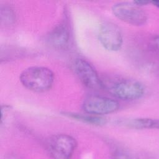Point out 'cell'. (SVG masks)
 I'll use <instances>...</instances> for the list:
<instances>
[{"instance_id":"1","label":"cell","mask_w":159,"mask_h":159,"mask_svg":"<svg viewBox=\"0 0 159 159\" xmlns=\"http://www.w3.org/2000/svg\"><path fill=\"white\" fill-rule=\"evenodd\" d=\"M20 81L27 89L34 92H44L50 89L54 81L53 71L44 66H31L20 75Z\"/></svg>"},{"instance_id":"2","label":"cell","mask_w":159,"mask_h":159,"mask_svg":"<svg viewBox=\"0 0 159 159\" xmlns=\"http://www.w3.org/2000/svg\"><path fill=\"white\" fill-rule=\"evenodd\" d=\"M112 12L119 20L132 25L140 26L147 21V13L134 2L116 3L112 7Z\"/></svg>"},{"instance_id":"3","label":"cell","mask_w":159,"mask_h":159,"mask_svg":"<svg viewBox=\"0 0 159 159\" xmlns=\"http://www.w3.org/2000/svg\"><path fill=\"white\" fill-rule=\"evenodd\" d=\"M110 93L116 98L122 100H135L141 98L145 89L140 82L133 80H122L117 81L109 88Z\"/></svg>"},{"instance_id":"4","label":"cell","mask_w":159,"mask_h":159,"mask_svg":"<svg viewBox=\"0 0 159 159\" xmlns=\"http://www.w3.org/2000/svg\"><path fill=\"white\" fill-rule=\"evenodd\" d=\"M82 107L87 114L101 116L117 111L119 103L117 101L107 97L91 96L83 101Z\"/></svg>"},{"instance_id":"5","label":"cell","mask_w":159,"mask_h":159,"mask_svg":"<svg viewBox=\"0 0 159 159\" xmlns=\"http://www.w3.org/2000/svg\"><path fill=\"white\" fill-rule=\"evenodd\" d=\"M48 147L57 159H71L77 147V142L67 134H57L50 138Z\"/></svg>"},{"instance_id":"6","label":"cell","mask_w":159,"mask_h":159,"mask_svg":"<svg viewBox=\"0 0 159 159\" xmlns=\"http://www.w3.org/2000/svg\"><path fill=\"white\" fill-rule=\"evenodd\" d=\"M98 39L104 48L113 52L120 50L123 43L120 29L111 22H104L101 24L98 31Z\"/></svg>"},{"instance_id":"7","label":"cell","mask_w":159,"mask_h":159,"mask_svg":"<svg viewBox=\"0 0 159 159\" xmlns=\"http://www.w3.org/2000/svg\"><path fill=\"white\" fill-rule=\"evenodd\" d=\"M74 69L82 83L92 89H99L102 83L94 67L86 60L78 58L74 63Z\"/></svg>"},{"instance_id":"8","label":"cell","mask_w":159,"mask_h":159,"mask_svg":"<svg viewBox=\"0 0 159 159\" xmlns=\"http://www.w3.org/2000/svg\"><path fill=\"white\" fill-rule=\"evenodd\" d=\"M48 42L50 46L57 50L66 48L70 40V32L65 23L57 25L48 35Z\"/></svg>"},{"instance_id":"9","label":"cell","mask_w":159,"mask_h":159,"mask_svg":"<svg viewBox=\"0 0 159 159\" xmlns=\"http://www.w3.org/2000/svg\"><path fill=\"white\" fill-rule=\"evenodd\" d=\"M118 124L134 129H159V119L147 117L125 119L118 122Z\"/></svg>"},{"instance_id":"10","label":"cell","mask_w":159,"mask_h":159,"mask_svg":"<svg viewBox=\"0 0 159 159\" xmlns=\"http://www.w3.org/2000/svg\"><path fill=\"white\" fill-rule=\"evenodd\" d=\"M64 116H66L68 117L77 120L81 121L84 123H87L91 125H104L106 124L107 120L102 117V116H98L91 114H78V113H74V112H64L62 113Z\"/></svg>"},{"instance_id":"11","label":"cell","mask_w":159,"mask_h":159,"mask_svg":"<svg viewBox=\"0 0 159 159\" xmlns=\"http://www.w3.org/2000/svg\"><path fill=\"white\" fill-rule=\"evenodd\" d=\"M133 2L134 4H135L136 5L140 7L141 6H144V5H147V4H148L151 3V1H146V0H137V1H134Z\"/></svg>"},{"instance_id":"12","label":"cell","mask_w":159,"mask_h":159,"mask_svg":"<svg viewBox=\"0 0 159 159\" xmlns=\"http://www.w3.org/2000/svg\"><path fill=\"white\" fill-rule=\"evenodd\" d=\"M115 159H132L131 157L125 154H117L115 157Z\"/></svg>"},{"instance_id":"13","label":"cell","mask_w":159,"mask_h":159,"mask_svg":"<svg viewBox=\"0 0 159 159\" xmlns=\"http://www.w3.org/2000/svg\"><path fill=\"white\" fill-rule=\"evenodd\" d=\"M153 42H154V45H155V47L157 48V50L159 52V36L156 37L154 39Z\"/></svg>"},{"instance_id":"14","label":"cell","mask_w":159,"mask_h":159,"mask_svg":"<svg viewBox=\"0 0 159 159\" xmlns=\"http://www.w3.org/2000/svg\"><path fill=\"white\" fill-rule=\"evenodd\" d=\"M151 3L153 4L155 7H157V8L159 9V1H151Z\"/></svg>"}]
</instances>
